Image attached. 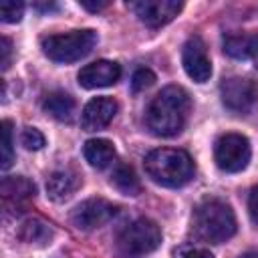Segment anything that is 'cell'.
<instances>
[{
  "label": "cell",
  "instance_id": "obj_8",
  "mask_svg": "<svg viewBox=\"0 0 258 258\" xmlns=\"http://www.w3.org/2000/svg\"><path fill=\"white\" fill-rule=\"evenodd\" d=\"M127 8L147 26L157 28L171 22L181 10V2L177 0H137L129 2Z\"/></svg>",
  "mask_w": 258,
  "mask_h": 258
},
{
  "label": "cell",
  "instance_id": "obj_27",
  "mask_svg": "<svg viewBox=\"0 0 258 258\" xmlns=\"http://www.w3.org/2000/svg\"><path fill=\"white\" fill-rule=\"evenodd\" d=\"M183 258H214V256L210 254V250L198 248V250H189V252H185Z\"/></svg>",
  "mask_w": 258,
  "mask_h": 258
},
{
  "label": "cell",
  "instance_id": "obj_23",
  "mask_svg": "<svg viewBox=\"0 0 258 258\" xmlns=\"http://www.w3.org/2000/svg\"><path fill=\"white\" fill-rule=\"evenodd\" d=\"M20 141L30 151H38V149L44 147V135L36 127H24L22 129V135H20Z\"/></svg>",
  "mask_w": 258,
  "mask_h": 258
},
{
  "label": "cell",
  "instance_id": "obj_12",
  "mask_svg": "<svg viewBox=\"0 0 258 258\" xmlns=\"http://www.w3.org/2000/svg\"><path fill=\"white\" fill-rule=\"evenodd\" d=\"M117 113V101L111 97H95L91 99L81 115V125L85 131H99L107 127Z\"/></svg>",
  "mask_w": 258,
  "mask_h": 258
},
{
  "label": "cell",
  "instance_id": "obj_2",
  "mask_svg": "<svg viewBox=\"0 0 258 258\" xmlns=\"http://www.w3.org/2000/svg\"><path fill=\"white\" fill-rule=\"evenodd\" d=\"M145 171L163 187H181L194 177V161L183 149L161 147L145 157Z\"/></svg>",
  "mask_w": 258,
  "mask_h": 258
},
{
  "label": "cell",
  "instance_id": "obj_16",
  "mask_svg": "<svg viewBox=\"0 0 258 258\" xmlns=\"http://www.w3.org/2000/svg\"><path fill=\"white\" fill-rule=\"evenodd\" d=\"M42 107H44V111L50 115V117H54L56 121H71L73 117H75V99L69 95V93H64V91H54V93H50V95H46V99H44V103H42Z\"/></svg>",
  "mask_w": 258,
  "mask_h": 258
},
{
  "label": "cell",
  "instance_id": "obj_25",
  "mask_svg": "<svg viewBox=\"0 0 258 258\" xmlns=\"http://www.w3.org/2000/svg\"><path fill=\"white\" fill-rule=\"evenodd\" d=\"M248 212H250L252 222L258 224V185H254L248 196Z\"/></svg>",
  "mask_w": 258,
  "mask_h": 258
},
{
  "label": "cell",
  "instance_id": "obj_10",
  "mask_svg": "<svg viewBox=\"0 0 258 258\" xmlns=\"http://www.w3.org/2000/svg\"><path fill=\"white\" fill-rule=\"evenodd\" d=\"M181 62L189 79L196 83H206L212 75V62L206 50V42L200 36H189L181 50Z\"/></svg>",
  "mask_w": 258,
  "mask_h": 258
},
{
  "label": "cell",
  "instance_id": "obj_5",
  "mask_svg": "<svg viewBox=\"0 0 258 258\" xmlns=\"http://www.w3.org/2000/svg\"><path fill=\"white\" fill-rule=\"evenodd\" d=\"M97 44V32L91 28L71 30L64 34H50L42 38L44 54L54 62H75L87 56Z\"/></svg>",
  "mask_w": 258,
  "mask_h": 258
},
{
  "label": "cell",
  "instance_id": "obj_14",
  "mask_svg": "<svg viewBox=\"0 0 258 258\" xmlns=\"http://www.w3.org/2000/svg\"><path fill=\"white\" fill-rule=\"evenodd\" d=\"M224 52L238 60H248L258 54V34L242 32L224 36Z\"/></svg>",
  "mask_w": 258,
  "mask_h": 258
},
{
  "label": "cell",
  "instance_id": "obj_13",
  "mask_svg": "<svg viewBox=\"0 0 258 258\" xmlns=\"http://www.w3.org/2000/svg\"><path fill=\"white\" fill-rule=\"evenodd\" d=\"M79 185H81V177L77 175V171L69 167L56 169L46 179V196L52 202H64L79 189Z\"/></svg>",
  "mask_w": 258,
  "mask_h": 258
},
{
  "label": "cell",
  "instance_id": "obj_22",
  "mask_svg": "<svg viewBox=\"0 0 258 258\" xmlns=\"http://www.w3.org/2000/svg\"><path fill=\"white\" fill-rule=\"evenodd\" d=\"M153 83H155V73L153 71H149V69H137L133 73V79H131V91L133 93H141V91L149 89Z\"/></svg>",
  "mask_w": 258,
  "mask_h": 258
},
{
  "label": "cell",
  "instance_id": "obj_3",
  "mask_svg": "<svg viewBox=\"0 0 258 258\" xmlns=\"http://www.w3.org/2000/svg\"><path fill=\"white\" fill-rule=\"evenodd\" d=\"M194 230L202 240L222 244L236 234V216L226 202L210 198L196 206Z\"/></svg>",
  "mask_w": 258,
  "mask_h": 258
},
{
  "label": "cell",
  "instance_id": "obj_24",
  "mask_svg": "<svg viewBox=\"0 0 258 258\" xmlns=\"http://www.w3.org/2000/svg\"><path fill=\"white\" fill-rule=\"evenodd\" d=\"M0 52H2V60H0V64H2V71H6L8 67H10V54H12V42H10V38H2L0 40Z\"/></svg>",
  "mask_w": 258,
  "mask_h": 258
},
{
  "label": "cell",
  "instance_id": "obj_26",
  "mask_svg": "<svg viewBox=\"0 0 258 258\" xmlns=\"http://www.w3.org/2000/svg\"><path fill=\"white\" fill-rule=\"evenodd\" d=\"M81 6H83V8H87V10H91V12H99V10L107 8V6H109V2H105V0H101V2H89V0H83V2H81Z\"/></svg>",
  "mask_w": 258,
  "mask_h": 258
},
{
  "label": "cell",
  "instance_id": "obj_18",
  "mask_svg": "<svg viewBox=\"0 0 258 258\" xmlns=\"http://www.w3.org/2000/svg\"><path fill=\"white\" fill-rule=\"evenodd\" d=\"M18 238H20L22 242H26V244H40V246H44L46 242H50L52 230H50V226H48L46 222H42V220H38V218H28V220L20 226Z\"/></svg>",
  "mask_w": 258,
  "mask_h": 258
},
{
  "label": "cell",
  "instance_id": "obj_17",
  "mask_svg": "<svg viewBox=\"0 0 258 258\" xmlns=\"http://www.w3.org/2000/svg\"><path fill=\"white\" fill-rule=\"evenodd\" d=\"M36 194V187L30 179L22 177V175H10L2 179V196L6 202H26L28 198H32Z\"/></svg>",
  "mask_w": 258,
  "mask_h": 258
},
{
  "label": "cell",
  "instance_id": "obj_9",
  "mask_svg": "<svg viewBox=\"0 0 258 258\" xmlns=\"http://www.w3.org/2000/svg\"><path fill=\"white\" fill-rule=\"evenodd\" d=\"M222 103L234 113H248L256 103V87L252 81L242 77L224 79L220 85Z\"/></svg>",
  "mask_w": 258,
  "mask_h": 258
},
{
  "label": "cell",
  "instance_id": "obj_19",
  "mask_svg": "<svg viewBox=\"0 0 258 258\" xmlns=\"http://www.w3.org/2000/svg\"><path fill=\"white\" fill-rule=\"evenodd\" d=\"M111 183L125 196H137L141 191V183H139V177L137 173L133 171V167L121 163L115 167L113 175H111Z\"/></svg>",
  "mask_w": 258,
  "mask_h": 258
},
{
  "label": "cell",
  "instance_id": "obj_21",
  "mask_svg": "<svg viewBox=\"0 0 258 258\" xmlns=\"http://www.w3.org/2000/svg\"><path fill=\"white\" fill-rule=\"evenodd\" d=\"M24 14V4L16 0H6L0 4V18L4 22H18Z\"/></svg>",
  "mask_w": 258,
  "mask_h": 258
},
{
  "label": "cell",
  "instance_id": "obj_28",
  "mask_svg": "<svg viewBox=\"0 0 258 258\" xmlns=\"http://www.w3.org/2000/svg\"><path fill=\"white\" fill-rule=\"evenodd\" d=\"M240 258H258V252H246V254H242Z\"/></svg>",
  "mask_w": 258,
  "mask_h": 258
},
{
  "label": "cell",
  "instance_id": "obj_20",
  "mask_svg": "<svg viewBox=\"0 0 258 258\" xmlns=\"http://www.w3.org/2000/svg\"><path fill=\"white\" fill-rule=\"evenodd\" d=\"M14 161V149H12V121H2V169H8Z\"/></svg>",
  "mask_w": 258,
  "mask_h": 258
},
{
  "label": "cell",
  "instance_id": "obj_6",
  "mask_svg": "<svg viewBox=\"0 0 258 258\" xmlns=\"http://www.w3.org/2000/svg\"><path fill=\"white\" fill-rule=\"evenodd\" d=\"M250 155H252L250 141L240 133H226V135L218 137V141L214 145L216 165L228 173L242 171L248 165Z\"/></svg>",
  "mask_w": 258,
  "mask_h": 258
},
{
  "label": "cell",
  "instance_id": "obj_11",
  "mask_svg": "<svg viewBox=\"0 0 258 258\" xmlns=\"http://www.w3.org/2000/svg\"><path fill=\"white\" fill-rule=\"evenodd\" d=\"M121 67L113 60H95L81 69L79 73V85L85 89H101L111 87L119 81Z\"/></svg>",
  "mask_w": 258,
  "mask_h": 258
},
{
  "label": "cell",
  "instance_id": "obj_4",
  "mask_svg": "<svg viewBox=\"0 0 258 258\" xmlns=\"http://www.w3.org/2000/svg\"><path fill=\"white\" fill-rule=\"evenodd\" d=\"M161 244L159 226L149 218H137L127 224L115 238V250L119 258H141L157 250Z\"/></svg>",
  "mask_w": 258,
  "mask_h": 258
},
{
  "label": "cell",
  "instance_id": "obj_15",
  "mask_svg": "<svg viewBox=\"0 0 258 258\" xmlns=\"http://www.w3.org/2000/svg\"><path fill=\"white\" fill-rule=\"evenodd\" d=\"M83 155L85 159L97 167V169H103L107 165H111V161L115 159V147L109 139H89L85 145H83Z\"/></svg>",
  "mask_w": 258,
  "mask_h": 258
},
{
  "label": "cell",
  "instance_id": "obj_7",
  "mask_svg": "<svg viewBox=\"0 0 258 258\" xmlns=\"http://www.w3.org/2000/svg\"><path fill=\"white\" fill-rule=\"evenodd\" d=\"M115 214H117V206L111 204L109 200H105V198H89V200L81 202L73 210L71 222L79 230H95V228L107 224Z\"/></svg>",
  "mask_w": 258,
  "mask_h": 258
},
{
  "label": "cell",
  "instance_id": "obj_1",
  "mask_svg": "<svg viewBox=\"0 0 258 258\" xmlns=\"http://www.w3.org/2000/svg\"><path fill=\"white\" fill-rule=\"evenodd\" d=\"M189 107L191 101L185 89L177 85H169L161 89L149 103L145 111V123L153 135L173 137L183 129L189 115Z\"/></svg>",
  "mask_w": 258,
  "mask_h": 258
}]
</instances>
